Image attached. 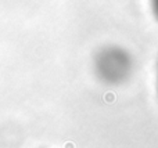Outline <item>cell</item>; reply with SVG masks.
<instances>
[{
  "label": "cell",
  "mask_w": 158,
  "mask_h": 148,
  "mask_svg": "<svg viewBox=\"0 0 158 148\" xmlns=\"http://www.w3.org/2000/svg\"><path fill=\"white\" fill-rule=\"evenodd\" d=\"M129 67L128 58L122 51H117L114 49H110L100 54L97 61V68L100 71V75L108 79L110 82H114L115 79H122V76L126 75V69Z\"/></svg>",
  "instance_id": "1"
},
{
  "label": "cell",
  "mask_w": 158,
  "mask_h": 148,
  "mask_svg": "<svg viewBox=\"0 0 158 148\" xmlns=\"http://www.w3.org/2000/svg\"><path fill=\"white\" fill-rule=\"evenodd\" d=\"M151 1V7H153V11L155 14V18L158 20V0H150Z\"/></svg>",
  "instance_id": "2"
},
{
  "label": "cell",
  "mask_w": 158,
  "mask_h": 148,
  "mask_svg": "<svg viewBox=\"0 0 158 148\" xmlns=\"http://www.w3.org/2000/svg\"><path fill=\"white\" fill-rule=\"evenodd\" d=\"M157 86H158V67H157Z\"/></svg>",
  "instance_id": "3"
}]
</instances>
